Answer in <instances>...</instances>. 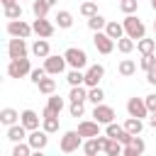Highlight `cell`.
Returning a JSON list of instances; mask_svg holds the SVG:
<instances>
[{
	"label": "cell",
	"mask_w": 156,
	"mask_h": 156,
	"mask_svg": "<svg viewBox=\"0 0 156 156\" xmlns=\"http://www.w3.org/2000/svg\"><path fill=\"white\" fill-rule=\"evenodd\" d=\"M154 32H156V20H154Z\"/></svg>",
	"instance_id": "cell-48"
},
{
	"label": "cell",
	"mask_w": 156,
	"mask_h": 156,
	"mask_svg": "<svg viewBox=\"0 0 156 156\" xmlns=\"http://www.w3.org/2000/svg\"><path fill=\"white\" fill-rule=\"evenodd\" d=\"M71 102H85L88 100V90L83 85H71Z\"/></svg>",
	"instance_id": "cell-27"
},
{
	"label": "cell",
	"mask_w": 156,
	"mask_h": 156,
	"mask_svg": "<svg viewBox=\"0 0 156 156\" xmlns=\"http://www.w3.org/2000/svg\"><path fill=\"white\" fill-rule=\"evenodd\" d=\"M32 151H34V149H32V144H29V141H27V144H24V141H17V144H15V149H12V156H29Z\"/></svg>",
	"instance_id": "cell-37"
},
{
	"label": "cell",
	"mask_w": 156,
	"mask_h": 156,
	"mask_svg": "<svg viewBox=\"0 0 156 156\" xmlns=\"http://www.w3.org/2000/svg\"><path fill=\"white\" fill-rule=\"evenodd\" d=\"M27 132H29V129H27V127H24L22 122H20V124H12V127H7V139L17 144V141L27 139Z\"/></svg>",
	"instance_id": "cell-19"
},
{
	"label": "cell",
	"mask_w": 156,
	"mask_h": 156,
	"mask_svg": "<svg viewBox=\"0 0 156 156\" xmlns=\"http://www.w3.org/2000/svg\"><path fill=\"white\" fill-rule=\"evenodd\" d=\"M66 80H68V85H85V73H83V68H73V71L66 76Z\"/></svg>",
	"instance_id": "cell-25"
},
{
	"label": "cell",
	"mask_w": 156,
	"mask_h": 156,
	"mask_svg": "<svg viewBox=\"0 0 156 156\" xmlns=\"http://www.w3.org/2000/svg\"><path fill=\"white\" fill-rule=\"evenodd\" d=\"M117 71H119V76L129 78V76H134V73H136V63H134L132 58H122V61H119V66H117Z\"/></svg>",
	"instance_id": "cell-22"
},
{
	"label": "cell",
	"mask_w": 156,
	"mask_h": 156,
	"mask_svg": "<svg viewBox=\"0 0 156 156\" xmlns=\"http://www.w3.org/2000/svg\"><path fill=\"white\" fill-rule=\"evenodd\" d=\"M78 146H83V136H80V132L76 129H71V132H66L63 136H61V144H58V149L63 151V154H73V151H78Z\"/></svg>",
	"instance_id": "cell-3"
},
{
	"label": "cell",
	"mask_w": 156,
	"mask_h": 156,
	"mask_svg": "<svg viewBox=\"0 0 156 156\" xmlns=\"http://www.w3.org/2000/svg\"><path fill=\"white\" fill-rule=\"evenodd\" d=\"M136 49H139V54H151V51L156 49V39L141 37V39H136Z\"/></svg>",
	"instance_id": "cell-30"
},
{
	"label": "cell",
	"mask_w": 156,
	"mask_h": 156,
	"mask_svg": "<svg viewBox=\"0 0 156 156\" xmlns=\"http://www.w3.org/2000/svg\"><path fill=\"white\" fill-rule=\"evenodd\" d=\"M127 112H129V117H146L149 115V107H146V100L144 98H129L127 100Z\"/></svg>",
	"instance_id": "cell-9"
},
{
	"label": "cell",
	"mask_w": 156,
	"mask_h": 156,
	"mask_svg": "<svg viewBox=\"0 0 156 156\" xmlns=\"http://www.w3.org/2000/svg\"><path fill=\"white\" fill-rule=\"evenodd\" d=\"M88 27H90L93 32H102V29L107 27V20H105L102 15H93V17H88Z\"/></svg>",
	"instance_id": "cell-28"
},
{
	"label": "cell",
	"mask_w": 156,
	"mask_h": 156,
	"mask_svg": "<svg viewBox=\"0 0 156 156\" xmlns=\"http://www.w3.org/2000/svg\"><path fill=\"white\" fill-rule=\"evenodd\" d=\"M105 134H107V136H112V139H119L122 144H129V141H132V136H134V134H129V132L124 129V124L119 127V124H115V122L105 124Z\"/></svg>",
	"instance_id": "cell-11"
},
{
	"label": "cell",
	"mask_w": 156,
	"mask_h": 156,
	"mask_svg": "<svg viewBox=\"0 0 156 156\" xmlns=\"http://www.w3.org/2000/svg\"><path fill=\"white\" fill-rule=\"evenodd\" d=\"M132 49H134V39H132V37L124 34V37L117 39V51H119V54H132Z\"/></svg>",
	"instance_id": "cell-29"
},
{
	"label": "cell",
	"mask_w": 156,
	"mask_h": 156,
	"mask_svg": "<svg viewBox=\"0 0 156 156\" xmlns=\"http://www.w3.org/2000/svg\"><path fill=\"white\" fill-rule=\"evenodd\" d=\"M32 27H34V34H39V37H44V39H49V37L54 34V24H51L46 17H37Z\"/></svg>",
	"instance_id": "cell-15"
},
{
	"label": "cell",
	"mask_w": 156,
	"mask_h": 156,
	"mask_svg": "<svg viewBox=\"0 0 156 156\" xmlns=\"http://www.w3.org/2000/svg\"><path fill=\"white\" fill-rule=\"evenodd\" d=\"M151 7H154V10H156V0H151Z\"/></svg>",
	"instance_id": "cell-47"
},
{
	"label": "cell",
	"mask_w": 156,
	"mask_h": 156,
	"mask_svg": "<svg viewBox=\"0 0 156 156\" xmlns=\"http://www.w3.org/2000/svg\"><path fill=\"white\" fill-rule=\"evenodd\" d=\"M139 66H141L144 71H151V68L156 66V56H154V51H151V54H141V61H139Z\"/></svg>",
	"instance_id": "cell-39"
},
{
	"label": "cell",
	"mask_w": 156,
	"mask_h": 156,
	"mask_svg": "<svg viewBox=\"0 0 156 156\" xmlns=\"http://www.w3.org/2000/svg\"><path fill=\"white\" fill-rule=\"evenodd\" d=\"M93 44H95V49H98L100 54H112V49H115V39H112L105 29H102V32H95Z\"/></svg>",
	"instance_id": "cell-7"
},
{
	"label": "cell",
	"mask_w": 156,
	"mask_h": 156,
	"mask_svg": "<svg viewBox=\"0 0 156 156\" xmlns=\"http://www.w3.org/2000/svg\"><path fill=\"white\" fill-rule=\"evenodd\" d=\"M27 141L32 144V149L34 151H41V149H46V144H49V132L41 127V129H32L29 134H27Z\"/></svg>",
	"instance_id": "cell-8"
},
{
	"label": "cell",
	"mask_w": 156,
	"mask_h": 156,
	"mask_svg": "<svg viewBox=\"0 0 156 156\" xmlns=\"http://www.w3.org/2000/svg\"><path fill=\"white\" fill-rule=\"evenodd\" d=\"M5 17H7V20H20V17H22V5H20V2L7 5V7H5Z\"/></svg>",
	"instance_id": "cell-36"
},
{
	"label": "cell",
	"mask_w": 156,
	"mask_h": 156,
	"mask_svg": "<svg viewBox=\"0 0 156 156\" xmlns=\"http://www.w3.org/2000/svg\"><path fill=\"white\" fill-rule=\"evenodd\" d=\"M78 132H80L83 139L98 136V134H100V122H98V119H83V122L78 124Z\"/></svg>",
	"instance_id": "cell-14"
},
{
	"label": "cell",
	"mask_w": 156,
	"mask_h": 156,
	"mask_svg": "<svg viewBox=\"0 0 156 156\" xmlns=\"http://www.w3.org/2000/svg\"><path fill=\"white\" fill-rule=\"evenodd\" d=\"M119 10L124 15H134L139 10V0H119Z\"/></svg>",
	"instance_id": "cell-38"
},
{
	"label": "cell",
	"mask_w": 156,
	"mask_h": 156,
	"mask_svg": "<svg viewBox=\"0 0 156 156\" xmlns=\"http://www.w3.org/2000/svg\"><path fill=\"white\" fill-rule=\"evenodd\" d=\"M149 124L156 129V112H151V117H149Z\"/></svg>",
	"instance_id": "cell-44"
},
{
	"label": "cell",
	"mask_w": 156,
	"mask_h": 156,
	"mask_svg": "<svg viewBox=\"0 0 156 156\" xmlns=\"http://www.w3.org/2000/svg\"><path fill=\"white\" fill-rule=\"evenodd\" d=\"M124 129H127L129 134H141V129H144V122H141L139 117H129V119L124 122Z\"/></svg>",
	"instance_id": "cell-32"
},
{
	"label": "cell",
	"mask_w": 156,
	"mask_h": 156,
	"mask_svg": "<svg viewBox=\"0 0 156 156\" xmlns=\"http://www.w3.org/2000/svg\"><path fill=\"white\" fill-rule=\"evenodd\" d=\"M144 100H146V107H149V112H156V93H151V95H146Z\"/></svg>",
	"instance_id": "cell-42"
},
{
	"label": "cell",
	"mask_w": 156,
	"mask_h": 156,
	"mask_svg": "<svg viewBox=\"0 0 156 156\" xmlns=\"http://www.w3.org/2000/svg\"><path fill=\"white\" fill-rule=\"evenodd\" d=\"M66 56H56V54H49L46 58H44V68H46V73L49 76H58V73H63L66 71Z\"/></svg>",
	"instance_id": "cell-6"
},
{
	"label": "cell",
	"mask_w": 156,
	"mask_h": 156,
	"mask_svg": "<svg viewBox=\"0 0 156 156\" xmlns=\"http://www.w3.org/2000/svg\"><path fill=\"white\" fill-rule=\"evenodd\" d=\"M44 76H49L44 66H41V68H32V73H29V78H32V83H34V85H37V83H39V80H41Z\"/></svg>",
	"instance_id": "cell-40"
},
{
	"label": "cell",
	"mask_w": 156,
	"mask_h": 156,
	"mask_svg": "<svg viewBox=\"0 0 156 156\" xmlns=\"http://www.w3.org/2000/svg\"><path fill=\"white\" fill-rule=\"evenodd\" d=\"M80 15H83V17L98 15V0H85V2L80 5Z\"/></svg>",
	"instance_id": "cell-34"
},
{
	"label": "cell",
	"mask_w": 156,
	"mask_h": 156,
	"mask_svg": "<svg viewBox=\"0 0 156 156\" xmlns=\"http://www.w3.org/2000/svg\"><path fill=\"white\" fill-rule=\"evenodd\" d=\"M63 56H66V61H68L71 68H85V66H88V54H85L83 49H78V46L66 49Z\"/></svg>",
	"instance_id": "cell-4"
},
{
	"label": "cell",
	"mask_w": 156,
	"mask_h": 156,
	"mask_svg": "<svg viewBox=\"0 0 156 156\" xmlns=\"http://www.w3.org/2000/svg\"><path fill=\"white\" fill-rule=\"evenodd\" d=\"M146 80H149L151 85H156V66H154L151 71H146Z\"/></svg>",
	"instance_id": "cell-43"
},
{
	"label": "cell",
	"mask_w": 156,
	"mask_h": 156,
	"mask_svg": "<svg viewBox=\"0 0 156 156\" xmlns=\"http://www.w3.org/2000/svg\"><path fill=\"white\" fill-rule=\"evenodd\" d=\"M83 102H71V107H68V112H71V117H83Z\"/></svg>",
	"instance_id": "cell-41"
},
{
	"label": "cell",
	"mask_w": 156,
	"mask_h": 156,
	"mask_svg": "<svg viewBox=\"0 0 156 156\" xmlns=\"http://www.w3.org/2000/svg\"><path fill=\"white\" fill-rule=\"evenodd\" d=\"M0 2H2L5 7H7V5H12V2H17V0H0Z\"/></svg>",
	"instance_id": "cell-45"
},
{
	"label": "cell",
	"mask_w": 156,
	"mask_h": 156,
	"mask_svg": "<svg viewBox=\"0 0 156 156\" xmlns=\"http://www.w3.org/2000/svg\"><path fill=\"white\" fill-rule=\"evenodd\" d=\"M122 24H124V34L132 37V39H141V37L146 34L144 22H141L139 17H134V15H127V17L122 20Z\"/></svg>",
	"instance_id": "cell-1"
},
{
	"label": "cell",
	"mask_w": 156,
	"mask_h": 156,
	"mask_svg": "<svg viewBox=\"0 0 156 156\" xmlns=\"http://www.w3.org/2000/svg\"><path fill=\"white\" fill-rule=\"evenodd\" d=\"M32 54H34L37 58H46V56L51 54V51H49V41H46L44 37H39V39L32 44Z\"/></svg>",
	"instance_id": "cell-20"
},
{
	"label": "cell",
	"mask_w": 156,
	"mask_h": 156,
	"mask_svg": "<svg viewBox=\"0 0 156 156\" xmlns=\"http://www.w3.org/2000/svg\"><path fill=\"white\" fill-rule=\"evenodd\" d=\"M41 127H44L49 134L58 132V115H49V117H41Z\"/></svg>",
	"instance_id": "cell-31"
},
{
	"label": "cell",
	"mask_w": 156,
	"mask_h": 156,
	"mask_svg": "<svg viewBox=\"0 0 156 156\" xmlns=\"http://www.w3.org/2000/svg\"><path fill=\"white\" fill-rule=\"evenodd\" d=\"M61 110H63V98L51 95V98H49V102H46V107H44V112H41V117H49V115H61Z\"/></svg>",
	"instance_id": "cell-17"
},
{
	"label": "cell",
	"mask_w": 156,
	"mask_h": 156,
	"mask_svg": "<svg viewBox=\"0 0 156 156\" xmlns=\"http://www.w3.org/2000/svg\"><path fill=\"white\" fill-rule=\"evenodd\" d=\"M93 117L100 122V124H110V122H115V110L110 107V105H95L93 107Z\"/></svg>",
	"instance_id": "cell-13"
},
{
	"label": "cell",
	"mask_w": 156,
	"mask_h": 156,
	"mask_svg": "<svg viewBox=\"0 0 156 156\" xmlns=\"http://www.w3.org/2000/svg\"><path fill=\"white\" fill-rule=\"evenodd\" d=\"M32 32H34V27H32V24H27L22 17H20V20H10V22H7V34H10V37H22V39H27Z\"/></svg>",
	"instance_id": "cell-5"
},
{
	"label": "cell",
	"mask_w": 156,
	"mask_h": 156,
	"mask_svg": "<svg viewBox=\"0 0 156 156\" xmlns=\"http://www.w3.org/2000/svg\"><path fill=\"white\" fill-rule=\"evenodd\" d=\"M49 2L46 0H32V12H34V17H46V12H49Z\"/></svg>",
	"instance_id": "cell-33"
},
{
	"label": "cell",
	"mask_w": 156,
	"mask_h": 156,
	"mask_svg": "<svg viewBox=\"0 0 156 156\" xmlns=\"http://www.w3.org/2000/svg\"><path fill=\"white\" fill-rule=\"evenodd\" d=\"M144 149H146L144 139H141L139 134H134V136H132V141H129V144H124V156H139V154H144Z\"/></svg>",
	"instance_id": "cell-16"
},
{
	"label": "cell",
	"mask_w": 156,
	"mask_h": 156,
	"mask_svg": "<svg viewBox=\"0 0 156 156\" xmlns=\"http://www.w3.org/2000/svg\"><path fill=\"white\" fill-rule=\"evenodd\" d=\"M37 88H39V93H44V95H54V90H56V80L44 76V78L37 83Z\"/></svg>",
	"instance_id": "cell-26"
},
{
	"label": "cell",
	"mask_w": 156,
	"mask_h": 156,
	"mask_svg": "<svg viewBox=\"0 0 156 156\" xmlns=\"http://www.w3.org/2000/svg\"><path fill=\"white\" fill-rule=\"evenodd\" d=\"M20 122L32 132V129H39V115L34 112V110H22L20 112Z\"/></svg>",
	"instance_id": "cell-18"
},
{
	"label": "cell",
	"mask_w": 156,
	"mask_h": 156,
	"mask_svg": "<svg viewBox=\"0 0 156 156\" xmlns=\"http://www.w3.org/2000/svg\"><path fill=\"white\" fill-rule=\"evenodd\" d=\"M105 32H107V34H110V37L117 41L119 37H124V24H122V22H107Z\"/></svg>",
	"instance_id": "cell-24"
},
{
	"label": "cell",
	"mask_w": 156,
	"mask_h": 156,
	"mask_svg": "<svg viewBox=\"0 0 156 156\" xmlns=\"http://www.w3.org/2000/svg\"><path fill=\"white\" fill-rule=\"evenodd\" d=\"M46 2H49V5H51V7H54V5H56V0H46Z\"/></svg>",
	"instance_id": "cell-46"
},
{
	"label": "cell",
	"mask_w": 156,
	"mask_h": 156,
	"mask_svg": "<svg viewBox=\"0 0 156 156\" xmlns=\"http://www.w3.org/2000/svg\"><path fill=\"white\" fill-rule=\"evenodd\" d=\"M29 73H32V63H29L27 56L24 58H10V63H7V76L10 78H24Z\"/></svg>",
	"instance_id": "cell-2"
},
{
	"label": "cell",
	"mask_w": 156,
	"mask_h": 156,
	"mask_svg": "<svg viewBox=\"0 0 156 156\" xmlns=\"http://www.w3.org/2000/svg\"><path fill=\"white\" fill-rule=\"evenodd\" d=\"M17 119H20V112H17V110H12V107H5V110H0V122H2L5 127H12V124H17Z\"/></svg>",
	"instance_id": "cell-21"
},
{
	"label": "cell",
	"mask_w": 156,
	"mask_h": 156,
	"mask_svg": "<svg viewBox=\"0 0 156 156\" xmlns=\"http://www.w3.org/2000/svg\"><path fill=\"white\" fill-rule=\"evenodd\" d=\"M88 100H90L93 105H100V102L105 100V93H102V88H100V85H95V88H88Z\"/></svg>",
	"instance_id": "cell-35"
},
{
	"label": "cell",
	"mask_w": 156,
	"mask_h": 156,
	"mask_svg": "<svg viewBox=\"0 0 156 156\" xmlns=\"http://www.w3.org/2000/svg\"><path fill=\"white\" fill-rule=\"evenodd\" d=\"M56 24H58L61 29H71V27H73V15H71L68 10H58V15H56Z\"/></svg>",
	"instance_id": "cell-23"
},
{
	"label": "cell",
	"mask_w": 156,
	"mask_h": 156,
	"mask_svg": "<svg viewBox=\"0 0 156 156\" xmlns=\"http://www.w3.org/2000/svg\"><path fill=\"white\" fill-rule=\"evenodd\" d=\"M7 54H10V58H24L27 56V41L22 37H12L7 44Z\"/></svg>",
	"instance_id": "cell-12"
},
{
	"label": "cell",
	"mask_w": 156,
	"mask_h": 156,
	"mask_svg": "<svg viewBox=\"0 0 156 156\" xmlns=\"http://www.w3.org/2000/svg\"><path fill=\"white\" fill-rule=\"evenodd\" d=\"M102 76H105V66H102V63H93V66H88V71H85V85H88V88L100 85Z\"/></svg>",
	"instance_id": "cell-10"
}]
</instances>
